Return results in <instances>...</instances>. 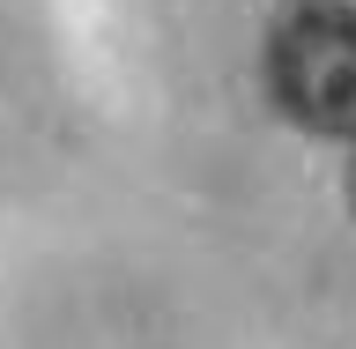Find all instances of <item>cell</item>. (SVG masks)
<instances>
[{"label":"cell","mask_w":356,"mask_h":349,"mask_svg":"<svg viewBox=\"0 0 356 349\" xmlns=\"http://www.w3.org/2000/svg\"><path fill=\"white\" fill-rule=\"evenodd\" d=\"M260 82L289 127L356 141V0H289L267 22Z\"/></svg>","instance_id":"cell-1"},{"label":"cell","mask_w":356,"mask_h":349,"mask_svg":"<svg viewBox=\"0 0 356 349\" xmlns=\"http://www.w3.org/2000/svg\"><path fill=\"white\" fill-rule=\"evenodd\" d=\"M341 186H349V208H356V141H349V178H341Z\"/></svg>","instance_id":"cell-2"}]
</instances>
